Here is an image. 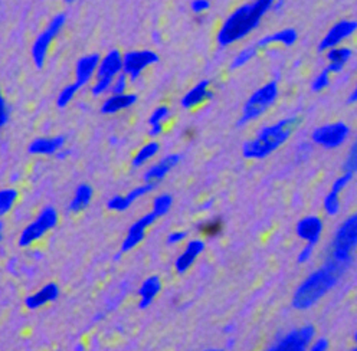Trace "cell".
Returning a JSON list of instances; mask_svg holds the SVG:
<instances>
[{
  "instance_id": "1",
  "label": "cell",
  "mask_w": 357,
  "mask_h": 351,
  "mask_svg": "<svg viewBox=\"0 0 357 351\" xmlns=\"http://www.w3.org/2000/svg\"><path fill=\"white\" fill-rule=\"evenodd\" d=\"M350 262H339L328 258L321 268L312 272L297 288L293 306L296 310H308L317 304L333 287H336Z\"/></svg>"
},
{
  "instance_id": "2",
  "label": "cell",
  "mask_w": 357,
  "mask_h": 351,
  "mask_svg": "<svg viewBox=\"0 0 357 351\" xmlns=\"http://www.w3.org/2000/svg\"><path fill=\"white\" fill-rule=\"evenodd\" d=\"M277 0H254L252 3L239 6L223 22L218 32V43L227 48L247 38L255 28H258L261 19L273 10Z\"/></svg>"
},
{
  "instance_id": "3",
  "label": "cell",
  "mask_w": 357,
  "mask_h": 351,
  "mask_svg": "<svg viewBox=\"0 0 357 351\" xmlns=\"http://www.w3.org/2000/svg\"><path fill=\"white\" fill-rule=\"evenodd\" d=\"M301 118L297 116L284 118L273 125L264 127L259 133L242 146V155L247 159L261 160L265 159L280 148L289 137L293 136L297 127L300 125Z\"/></svg>"
},
{
  "instance_id": "4",
  "label": "cell",
  "mask_w": 357,
  "mask_h": 351,
  "mask_svg": "<svg viewBox=\"0 0 357 351\" xmlns=\"http://www.w3.org/2000/svg\"><path fill=\"white\" fill-rule=\"evenodd\" d=\"M278 98V84L277 81H270L261 88L247 100L243 108L242 114L238 120V125L242 127L243 124H248L254 120H258L265 111L270 109L275 100Z\"/></svg>"
},
{
  "instance_id": "5",
  "label": "cell",
  "mask_w": 357,
  "mask_h": 351,
  "mask_svg": "<svg viewBox=\"0 0 357 351\" xmlns=\"http://www.w3.org/2000/svg\"><path fill=\"white\" fill-rule=\"evenodd\" d=\"M357 247V214L350 216L334 235L330 258L339 262H350Z\"/></svg>"
},
{
  "instance_id": "6",
  "label": "cell",
  "mask_w": 357,
  "mask_h": 351,
  "mask_svg": "<svg viewBox=\"0 0 357 351\" xmlns=\"http://www.w3.org/2000/svg\"><path fill=\"white\" fill-rule=\"evenodd\" d=\"M65 22H66V16L63 13L55 15L51 19L48 26L42 31V33L33 42L32 59H33V63H35V67L38 70H40L43 67V63H45V61H47V56H48V51L52 45V42L61 33V31L63 29Z\"/></svg>"
},
{
  "instance_id": "7",
  "label": "cell",
  "mask_w": 357,
  "mask_h": 351,
  "mask_svg": "<svg viewBox=\"0 0 357 351\" xmlns=\"http://www.w3.org/2000/svg\"><path fill=\"white\" fill-rule=\"evenodd\" d=\"M58 219V212L52 206H47L42 209V212L38 214L35 221L22 231L19 236V247L26 248L36 242V240L40 239L45 233L52 231L56 226Z\"/></svg>"
},
{
  "instance_id": "8",
  "label": "cell",
  "mask_w": 357,
  "mask_h": 351,
  "mask_svg": "<svg viewBox=\"0 0 357 351\" xmlns=\"http://www.w3.org/2000/svg\"><path fill=\"white\" fill-rule=\"evenodd\" d=\"M350 128L344 123H333L319 127L317 130L312 131L311 140L314 141L317 146L324 148H337L340 147L349 137Z\"/></svg>"
},
{
  "instance_id": "9",
  "label": "cell",
  "mask_w": 357,
  "mask_h": 351,
  "mask_svg": "<svg viewBox=\"0 0 357 351\" xmlns=\"http://www.w3.org/2000/svg\"><path fill=\"white\" fill-rule=\"evenodd\" d=\"M159 62V56L155 52L143 49L131 51L123 56V72L130 78V81H137V78L151 65Z\"/></svg>"
},
{
  "instance_id": "10",
  "label": "cell",
  "mask_w": 357,
  "mask_h": 351,
  "mask_svg": "<svg viewBox=\"0 0 357 351\" xmlns=\"http://www.w3.org/2000/svg\"><path fill=\"white\" fill-rule=\"evenodd\" d=\"M314 336H316L314 327L304 325L291 333H288L274 347L268 348L266 351H307Z\"/></svg>"
},
{
  "instance_id": "11",
  "label": "cell",
  "mask_w": 357,
  "mask_h": 351,
  "mask_svg": "<svg viewBox=\"0 0 357 351\" xmlns=\"http://www.w3.org/2000/svg\"><path fill=\"white\" fill-rule=\"evenodd\" d=\"M356 31H357V22L340 20L339 24L334 25L327 32V35L321 39L320 45H319V51L324 52V51H330L333 48H337L344 39L350 38Z\"/></svg>"
},
{
  "instance_id": "12",
  "label": "cell",
  "mask_w": 357,
  "mask_h": 351,
  "mask_svg": "<svg viewBox=\"0 0 357 351\" xmlns=\"http://www.w3.org/2000/svg\"><path fill=\"white\" fill-rule=\"evenodd\" d=\"M158 216H155L153 212H149V213H146L144 216H142L139 221H136L134 222L131 226H130V229H128V232H127V236L124 237V240H123V244H121V254H124V252H128V251H131L132 248H136L142 240L144 239V236H146V231L155 222L158 221Z\"/></svg>"
},
{
  "instance_id": "13",
  "label": "cell",
  "mask_w": 357,
  "mask_h": 351,
  "mask_svg": "<svg viewBox=\"0 0 357 351\" xmlns=\"http://www.w3.org/2000/svg\"><path fill=\"white\" fill-rule=\"evenodd\" d=\"M158 186L154 185H149V183H144L139 187H134L132 190H130L127 194H117V196H113L111 199L108 201L107 203V208L109 210H114V212H124L127 210L134 202H136L137 199H140V197L149 194L151 190H154Z\"/></svg>"
},
{
  "instance_id": "14",
  "label": "cell",
  "mask_w": 357,
  "mask_h": 351,
  "mask_svg": "<svg viewBox=\"0 0 357 351\" xmlns=\"http://www.w3.org/2000/svg\"><path fill=\"white\" fill-rule=\"evenodd\" d=\"M297 236L310 245H317L323 233V221L319 216H307L297 224Z\"/></svg>"
},
{
  "instance_id": "15",
  "label": "cell",
  "mask_w": 357,
  "mask_h": 351,
  "mask_svg": "<svg viewBox=\"0 0 357 351\" xmlns=\"http://www.w3.org/2000/svg\"><path fill=\"white\" fill-rule=\"evenodd\" d=\"M181 155H169L163 157L159 163H155L144 173V183L158 186L170 173V170L181 163Z\"/></svg>"
},
{
  "instance_id": "16",
  "label": "cell",
  "mask_w": 357,
  "mask_h": 351,
  "mask_svg": "<svg viewBox=\"0 0 357 351\" xmlns=\"http://www.w3.org/2000/svg\"><path fill=\"white\" fill-rule=\"evenodd\" d=\"M100 61H101V58L98 54H91V55H86V56H82L81 59H78L77 67H75V84L79 88L89 84V81L93 79V77L97 75Z\"/></svg>"
},
{
  "instance_id": "17",
  "label": "cell",
  "mask_w": 357,
  "mask_h": 351,
  "mask_svg": "<svg viewBox=\"0 0 357 351\" xmlns=\"http://www.w3.org/2000/svg\"><path fill=\"white\" fill-rule=\"evenodd\" d=\"M123 56L124 55H121L119 49H113L105 54V56H102L100 61L97 78L116 79L120 74H123Z\"/></svg>"
},
{
  "instance_id": "18",
  "label": "cell",
  "mask_w": 357,
  "mask_h": 351,
  "mask_svg": "<svg viewBox=\"0 0 357 351\" xmlns=\"http://www.w3.org/2000/svg\"><path fill=\"white\" fill-rule=\"evenodd\" d=\"M205 251V242L200 239H193L186 245L185 251L174 260V268L178 274H185L197 259V256Z\"/></svg>"
},
{
  "instance_id": "19",
  "label": "cell",
  "mask_w": 357,
  "mask_h": 351,
  "mask_svg": "<svg viewBox=\"0 0 357 351\" xmlns=\"http://www.w3.org/2000/svg\"><path fill=\"white\" fill-rule=\"evenodd\" d=\"M212 98H213V91L211 90V81L204 79V81L197 82L193 88H190V90L185 94V97L182 98L181 104L183 108L190 109V108H195Z\"/></svg>"
},
{
  "instance_id": "20",
  "label": "cell",
  "mask_w": 357,
  "mask_h": 351,
  "mask_svg": "<svg viewBox=\"0 0 357 351\" xmlns=\"http://www.w3.org/2000/svg\"><path fill=\"white\" fill-rule=\"evenodd\" d=\"M65 137L56 136L51 139H36L29 144V153L33 156H52L58 155V153L65 148Z\"/></svg>"
},
{
  "instance_id": "21",
  "label": "cell",
  "mask_w": 357,
  "mask_h": 351,
  "mask_svg": "<svg viewBox=\"0 0 357 351\" xmlns=\"http://www.w3.org/2000/svg\"><path fill=\"white\" fill-rule=\"evenodd\" d=\"M58 297H59V287L55 282H50L47 285H43L39 291L29 295L25 299V305L29 310H38L43 305L54 302Z\"/></svg>"
},
{
  "instance_id": "22",
  "label": "cell",
  "mask_w": 357,
  "mask_h": 351,
  "mask_svg": "<svg viewBox=\"0 0 357 351\" xmlns=\"http://www.w3.org/2000/svg\"><path fill=\"white\" fill-rule=\"evenodd\" d=\"M297 39H298V33L294 28H285L268 36H264L255 43V45L258 47V49H264L270 45H282L288 48V47H293L297 42Z\"/></svg>"
},
{
  "instance_id": "23",
  "label": "cell",
  "mask_w": 357,
  "mask_h": 351,
  "mask_svg": "<svg viewBox=\"0 0 357 351\" xmlns=\"http://www.w3.org/2000/svg\"><path fill=\"white\" fill-rule=\"evenodd\" d=\"M136 102H137V97L134 94H130V93L113 94L102 102L101 113L107 116H113L120 111H124V109L132 107Z\"/></svg>"
},
{
  "instance_id": "24",
  "label": "cell",
  "mask_w": 357,
  "mask_h": 351,
  "mask_svg": "<svg viewBox=\"0 0 357 351\" xmlns=\"http://www.w3.org/2000/svg\"><path fill=\"white\" fill-rule=\"evenodd\" d=\"M162 290V281L159 276H149L143 285L139 290V295H140V302H139V309L140 310H146L149 305H151V302L155 299V297L159 295Z\"/></svg>"
},
{
  "instance_id": "25",
  "label": "cell",
  "mask_w": 357,
  "mask_h": 351,
  "mask_svg": "<svg viewBox=\"0 0 357 351\" xmlns=\"http://www.w3.org/2000/svg\"><path fill=\"white\" fill-rule=\"evenodd\" d=\"M172 111L167 105H159L149 117V136L159 137L163 133V124L170 118Z\"/></svg>"
},
{
  "instance_id": "26",
  "label": "cell",
  "mask_w": 357,
  "mask_h": 351,
  "mask_svg": "<svg viewBox=\"0 0 357 351\" xmlns=\"http://www.w3.org/2000/svg\"><path fill=\"white\" fill-rule=\"evenodd\" d=\"M351 58V49L344 48V47H337L327 51V61H328V67L327 70L330 72H340L343 71L344 65L349 62Z\"/></svg>"
},
{
  "instance_id": "27",
  "label": "cell",
  "mask_w": 357,
  "mask_h": 351,
  "mask_svg": "<svg viewBox=\"0 0 357 351\" xmlns=\"http://www.w3.org/2000/svg\"><path fill=\"white\" fill-rule=\"evenodd\" d=\"M93 196H94V190H93L91 186L86 185V183L79 185L75 190L74 199L71 201V203L68 206V210L74 212V213H78V212L86 209L88 205L91 203V201H93Z\"/></svg>"
},
{
  "instance_id": "28",
  "label": "cell",
  "mask_w": 357,
  "mask_h": 351,
  "mask_svg": "<svg viewBox=\"0 0 357 351\" xmlns=\"http://www.w3.org/2000/svg\"><path fill=\"white\" fill-rule=\"evenodd\" d=\"M160 150V146L158 141H149L147 144H144L137 153L136 156L132 157L131 160V166L134 169H139L142 166H144L146 163H149L153 157L158 156V153Z\"/></svg>"
},
{
  "instance_id": "29",
  "label": "cell",
  "mask_w": 357,
  "mask_h": 351,
  "mask_svg": "<svg viewBox=\"0 0 357 351\" xmlns=\"http://www.w3.org/2000/svg\"><path fill=\"white\" fill-rule=\"evenodd\" d=\"M258 51H259V49H258L257 45H251V47L243 48L242 51H239V52L236 54V56L234 58V61H232L231 65H229V68H231V70H238V68L245 67V65H247L250 61H252V59L257 56Z\"/></svg>"
},
{
  "instance_id": "30",
  "label": "cell",
  "mask_w": 357,
  "mask_h": 351,
  "mask_svg": "<svg viewBox=\"0 0 357 351\" xmlns=\"http://www.w3.org/2000/svg\"><path fill=\"white\" fill-rule=\"evenodd\" d=\"M172 205H173V197L170 194H167V193L159 194L153 201V210L151 212L158 217H162V216L169 213V210L172 209Z\"/></svg>"
},
{
  "instance_id": "31",
  "label": "cell",
  "mask_w": 357,
  "mask_h": 351,
  "mask_svg": "<svg viewBox=\"0 0 357 351\" xmlns=\"http://www.w3.org/2000/svg\"><path fill=\"white\" fill-rule=\"evenodd\" d=\"M79 90H81V88L75 82L62 88V91L59 93V95L56 98V107L58 108H65L66 105H70V102L75 98V95Z\"/></svg>"
},
{
  "instance_id": "32",
  "label": "cell",
  "mask_w": 357,
  "mask_h": 351,
  "mask_svg": "<svg viewBox=\"0 0 357 351\" xmlns=\"http://www.w3.org/2000/svg\"><path fill=\"white\" fill-rule=\"evenodd\" d=\"M17 199V190L15 189H3L0 192V213L6 214L15 205Z\"/></svg>"
},
{
  "instance_id": "33",
  "label": "cell",
  "mask_w": 357,
  "mask_h": 351,
  "mask_svg": "<svg viewBox=\"0 0 357 351\" xmlns=\"http://www.w3.org/2000/svg\"><path fill=\"white\" fill-rule=\"evenodd\" d=\"M323 208L328 216H336L340 212V193L330 190L323 202Z\"/></svg>"
},
{
  "instance_id": "34",
  "label": "cell",
  "mask_w": 357,
  "mask_h": 351,
  "mask_svg": "<svg viewBox=\"0 0 357 351\" xmlns=\"http://www.w3.org/2000/svg\"><path fill=\"white\" fill-rule=\"evenodd\" d=\"M222 228H223V222L222 219L219 217H215V219H211V221H206L205 224H202L199 226V231L202 232L205 236H216L222 232Z\"/></svg>"
},
{
  "instance_id": "35",
  "label": "cell",
  "mask_w": 357,
  "mask_h": 351,
  "mask_svg": "<svg viewBox=\"0 0 357 351\" xmlns=\"http://www.w3.org/2000/svg\"><path fill=\"white\" fill-rule=\"evenodd\" d=\"M113 82L114 79H109V78H97V81L91 86V94L94 97H100V95H104L105 93H111Z\"/></svg>"
},
{
  "instance_id": "36",
  "label": "cell",
  "mask_w": 357,
  "mask_h": 351,
  "mask_svg": "<svg viewBox=\"0 0 357 351\" xmlns=\"http://www.w3.org/2000/svg\"><path fill=\"white\" fill-rule=\"evenodd\" d=\"M330 71L326 68V70H323L316 78H314V81H312V84H311V90L314 91V93H320V91H323V90H326V88L328 86V84H330Z\"/></svg>"
},
{
  "instance_id": "37",
  "label": "cell",
  "mask_w": 357,
  "mask_h": 351,
  "mask_svg": "<svg viewBox=\"0 0 357 351\" xmlns=\"http://www.w3.org/2000/svg\"><path fill=\"white\" fill-rule=\"evenodd\" d=\"M344 171H349V173H356L357 171V140L353 143L350 151H349V156L344 162V166H343Z\"/></svg>"
},
{
  "instance_id": "38",
  "label": "cell",
  "mask_w": 357,
  "mask_h": 351,
  "mask_svg": "<svg viewBox=\"0 0 357 351\" xmlns=\"http://www.w3.org/2000/svg\"><path fill=\"white\" fill-rule=\"evenodd\" d=\"M128 77L123 72L120 74L114 82H113V88H111V94H126L127 88H128Z\"/></svg>"
},
{
  "instance_id": "39",
  "label": "cell",
  "mask_w": 357,
  "mask_h": 351,
  "mask_svg": "<svg viewBox=\"0 0 357 351\" xmlns=\"http://www.w3.org/2000/svg\"><path fill=\"white\" fill-rule=\"evenodd\" d=\"M351 178H353V173L344 171V173L340 176V178H339V179H336V182L333 183L331 190H333V192H337V193H342V192H343V189L350 183Z\"/></svg>"
},
{
  "instance_id": "40",
  "label": "cell",
  "mask_w": 357,
  "mask_h": 351,
  "mask_svg": "<svg viewBox=\"0 0 357 351\" xmlns=\"http://www.w3.org/2000/svg\"><path fill=\"white\" fill-rule=\"evenodd\" d=\"M190 9L197 16L204 15L205 12H208L211 9V2H209V0H192Z\"/></svg>"
},
{
  "instance_id": "41",
  "label": "cell",
  "mask_w": 357,
  "mask_h": 351,
  "mask_svg": "<svg viewBox=\"0 0 357 351\" xmlns=\"http://www.w3.org/2000/svg\"><path fill=\"white\" fill-rule=\"evenodd\" d=\"M10 118V108L5 98H0V125L5 127Z\"/></svg>"
},
{
  "instance_id": "42",
  "label": "cell",
  "mask_w": 357,
  "mask_h": 351,
  "mask_svg": "<svg viewBox=\"0 0 357 351\" xmlns=\"http://www.w3.org/2000/svg\"><path fill=\"white\" fill-rule=\"evenodd\" d=\"M188 233L186 232H182V231H176V232H172L167 235V245H177L183 242V240L186 239Z\"/></svg>"
},
{
  "instance_id": "43",
  "label": "cell",
  "mask_w": 357,
  "mask_h": 351,
  "mask_svg": "<svg viewBox=\"0 0 357 351\" xmlns=\"http://www.w3.org/2000/svg\"><path fill=\"white\" fill-rule=\"evenodd\" d=\"M312 252H314V245L307 244V245L300 251V254H298V256H297L298 263H305V262H308V260L311 259V256H312Z\"/></svg>"
},
{
  "instance_id": "44",
  "label": "cell",
  "mask_w": 357,
  "mask_h": 351,
  "mask_svg": "<svg viewBox=\"0 0 357 351\" xmlns=\"http://www.w3.org/2000/svg\"><path fill=\"white\" fill-rule=\"evenodd\" d=\"M328 340L327 338H319L312 343L307 351H327L328 350Z\"/></svg>"
},
{
  "instance_id": "45",
  "label": "cell",
  "mask_w": 357,
  "mask_h": 351,
  "mask_svg": "<svg viewBox=\"0 0 357 351\" xmlns=\"http://www.w3.org/2000/svg\"><path fill=\"white\" fill-rule=\"evenodd\" d=\"M71 155V150H68V148H62L58 155H56V159H59V160H65L66 157H68Z\"/></svg>"
},
{
  "instance_id": "46",
  "label": "cell",
  "mask_w": 357,
  "mask_h": 351,
  "mask_svg": "<svg viewBox=\"0 0 357 351\" xmlns=\"http://www.w3.org/2000/svg\"><path fill=\"white\" fill-rule=\"evenodd\" d=\"M349 104H354V102H357V85H356V88L353 90V93L350 94V97H349Z\"/></svg>"
},
{
  "instance_id": "47",
  "label": "cell",
  "mask_w": 357,
  "mask_h": 351,
  "mask_svg": "<svg viewBox=\"0 0 357 351\" xmlns=\"http://www.w3.org/2000/svg\"><path fill=\"white\" fill-rule=\"evenodd\" d=\"M32 256H33L35 259H42V258H43V254H42L40 251H38V249H36V251H33V252H32Z\"/></svg>"
},
{
  "instance_id": "48",
  "label": "cell",
  "mask_w": 357,
  "mask_h": 351,
  "mask_svg": "<svg viewBox=\"0 0 357 351\" xmlns=\"http://www.w3.org/2000/svg\"><path fill=\"white\" fill-rule=\"evenodd\" d=\"M74 350H75V351H84L85 348H84V345H82L81 343H78V344L75 345V348H74Z\"/></svg>"
},
{
  "instance_id": "49",
  "label": "cell",
  "mask_w": 357,
  "mask_h": 351,
  "mask_svg": "<svg viewBox=\"0 0 357 351\" xmlns=\"http://www.w3.org/2000/svg\"><path fill=\"white\" fill-rule=\"evenodd\" d=\"M109 143L111 144H116V143H119V140L116 139V137H111V140H109Z\"/></svg>"
},
{
  "instance_id": "50",
  "label": "cell",
  "mask_w": 357,
  "mask_h": 351,
  "mask_svg": "<svg viewBox=\"0 0 357 351\" xmlns=\"http://www.w3.org/2000/svg\"><path fill=\"white\" fill-rule=\"evenodd\" d=\"M205 351H225V350H219V348H211V350H205Z\"/></svg>"
},
{
  "instance_id": "51",
  "label": "cell",
  "mask_w": 357,
  "mask_h": 351,
  "mask_svg": "<svg viewBox=\"0 0 357 351\" xmlns=\"http://www.w3.org/2000/svg\"><path fill=\"white\" fill-rule=\"evenodd\" d=\"M231 347H234V340L228 341V348H231Z\"/></svg>"
},
{
  "instance_id": "52",
  "label": "cell",
  "mask_w": 357,
  "mask_h": 351,
  "mask_svg": "<svg viewBox=\"0 0 357 351\" xmlns=\"http://www.w3.org/2000/svg\"><path fill=\"white\" fill-rule=\"evenodd\" d=\"M353 341L357 344V332L354 333V336H353Z\"/></svg>"
},
{
  "instance_id": "53",
  "label": "cell",
  "mask_w": 357,
  "mask_h": 351,
  "mask_svg": "<svg viewBox=\"0 0 357 351\" xmlns=\"http://www.w3.org/2000/svg\"><path fill=\"white\" fill-rule=\"evenodd\" d=\"M350 351H357V344H356V347H353Z\"/></svg>"
},
{
  "instance_id": "54",
  "label": "cell",
  "mask_w": 357,
  "mask_h": 351,
  "mask_svg": "<svg viewBox=\"0 0 357 351\" xmlns=\"http://www.w3.org/2000/svg\"><path fill=\"white\" fill-rule=\"evenodd\" d=\"M62 2H68L70 3V2H74V0H62Z\"/></svg>"
}]
</instances>
